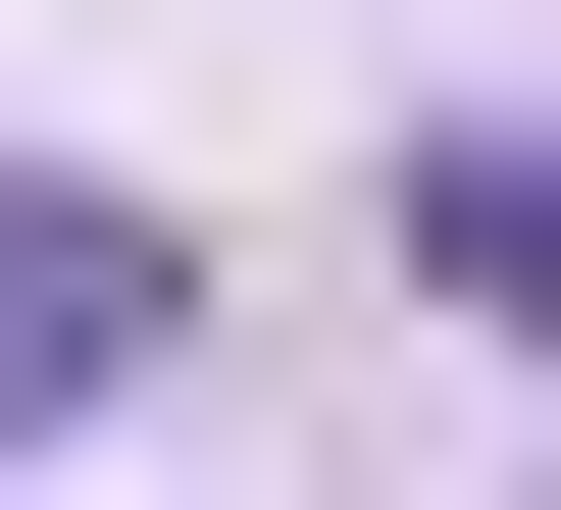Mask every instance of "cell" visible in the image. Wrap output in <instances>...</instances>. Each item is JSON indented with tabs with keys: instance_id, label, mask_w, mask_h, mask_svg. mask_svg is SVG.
Instances as JSON below:
<instances>
[{
	"instance_id": "cell-1",
	"label": "cell",
	"mask_w": 561,
	"mask_h": 510,
	"mask_svg": "<svg viewBox=\"0 0 561 510\" xmlns=\"http://www.w3.org/2000/svg\"><path fill=\"white\" fill-rule=\"evenodd\" d=\"M153 358H205V256H153V204H51V154H0V408H153Z\"/></svg>"
},
{
	"instance_id": "cell-2",
	"label": "cell",
	"mask_w": 561,
	"mask_h": 510,
	"mask_svg": "<svg viewBox=\"0 0 561 510\" xmlns=\"http://www.w3.org/2000/svg\"><path fill=\"white\" fill-rule=\"evenodd\" d=\"M409 306H459V358H561V102H459V154H409Z\"/></svg>"
}]
</instances>
